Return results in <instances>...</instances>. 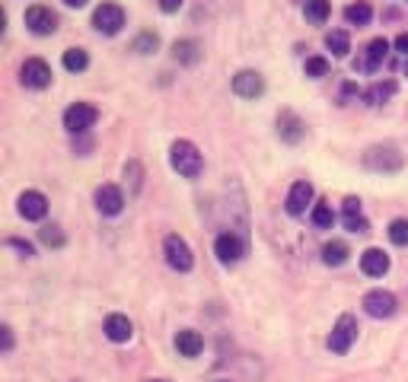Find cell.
Listing matches in <instances>:
<instances>
[{
	"instance_id": "1",
	"label": "cell",
	"mask_w": 408,
	"mask_h": 382,
	"mask_svg": "<svg viewBox=\"0 0 408 382\" xmlns=\"http://www.w3.org/2000/svg\"><path fill=\"white\" fill-rule=\"evenodd\" d=\"M169 166L179 175H185V179H198L204 172V156L192 140H175L173 150H169Z\"/></svg>"
},
{
	"instance_id": "2",
	"label": "cell",
	"mask_w": 408,
	"mask_h": 382,
	"mask_svg": "<svg viewBox=\"0 0 408 382\" xmlns=\"http://www.w3.org/2000/svg\"><path fill=\"white\" fill-rule=\"evenodd\" d=\"M357 319L355 316H338V322L332 325V334H329V351L332 353H348L351 351V344L357 341Z\"/></svg>"
},
{
	"instance_id": "3",
	"label": "cell",
	"mask_w": 408,
	"mask_h": 382,
	"mask_svg": "<svg viewBox=\"0 0 408 382\" xmlns=\"http://www.w3.org/2000/svg\"><path fill=\"white\" fill-rule=\"evenodd\" d=\"M364 166L373 169V172H399L402 169V153L396 147H370L364 153Z\"/></svg>"
},
{
	"instance_id": "4",
	"label": "cell",
	"mask_w": 408,
	"mask_h": 382,
	"mask_svg": "<svg viewBox=\"0 0 408 382\" xmlns=\"http://www.w3.org/2000/svg\"><path fill=\"white\" fill-rule=\"evenodd\" d=\"M163 255H166V264L175 271H192L195 264V255L192 249H188V242L182 236H166V242H163Z\"/></svg>"
},
{
	"instance_id": "5",
	"label": "cell",
	"mask_w": 408,
	"mask_h": 382,
	"mask_svg": "<svg viewBox=\"0 0 408 382\" xmlns=\"http://www.w3.org/2000/svg\"><path fill=\"white\" fill-rule=\"evenodd\" d=\"M96 118H99L96 105H90V102H73V105L64 112V128L71 134H83L96 125Z\"/></svg>"
},
{
	"instance_id": "6",
	"label": "cell",
	"mask_w": 408,
	"mask_h": 382,
	"mask_svg": "<svg viewBox=\"0 0 408 382\" xmlns=\"http://www.w3.org/2000/svg\"><path fill=\"white\" fill-rule=\"evenodd\" d=\"M93 26H96L102 36H118L121 26H125V10L118 4H102L93 13Z\"/></svg>"
},
{
	"instance_id": "7",
	"label": "cell",
	"mask_w": 408,
	"mask_h": 382,
	"mask_svg": "<svg viewBox=\"0 0 408 382\" xmlns=\"http://www.w3.org/2000/svg\"><path fill=\"white\" fill-rule=\"evenodd\" d=\"M19 80H23V86H29V90H45V86L51 83V67L45 64L42 58H29L19 67Z\"/></svg>"
},
{
	"instance_id": "8",
	"label": "cell",
	"mask_w": 408,
	"mask_h": 382,
	"mask_svg": "<svg viewBox=\"0 0 408 382\" xmlns=\"http://www.w3.org/2000/svg\"><path fill=\"white\" fill-rule=\"evenodd\" d=\"M396 296H392L389 290H370L364 296V312L367 316H373V319H389V316H396Z\"/></svg>"
},
{
	"instance_id": "9",
	"label": "cell",
	"mask_w": 408,
	"mask_h": 382,
	"mask_svg": "<svg viewBox=\"0 0 408 382\" xmlns=\"http://www.w3.org/2000/svg\"><path fill=\"white\" fill-rule=\"evenodd\" d=\"M214 255L220 258V264H236L243 255H246V242H243L236 233H220L214 242Z\"/></svg>"
},
{
	"instance_id": "10",
	"label": "cell",
	"mask_w": 408,
	"mask_h": 382,
	"mask_svg": "<svg viewBox=\"0 0 408 382\" xmlns=\"http://www.w3.org/2000/svg\"><path fill=\"white\" fill-rule=\"evenodd\" d=\"M26 26H29V32H36V36H51V32L58 29V16H54L49 6H29V10H26Z\"/></svg>"
},
{
	"instance_id": "11",
	"label": "cell",
	"mask_w": 408,
	"mask_h": 382,
	"mask_svg": "<svg viewBox=\"0 0 408 382\" xmlns=\"http://www.w3.org/2000/svg\"><path fill=\"white\" fill-rule=\"evenodd\" d=\"M233 93L240 96V99H258V96L265 93L262 73H255V71H240V73L233 77Z\"/></svg>"
},
{
	"instance_id": "12",
	"label": "cell",
	"mask_w": 408,
	"mask_h": 382,
	"mask_svg": "<svg viewBox=\"0 0 408 382\" xmlns=\"http://www.w3.org/2000/svg\"><path fill=\"white\" fill-rule=\"evenodd\" d=\"M96 207H99V214H106V217L121 214V210H125V195H121V188L118 185H99L96 188Z\"/></svg>"
},
{
	"instance_id": "13",
	"label": "cell",
	"mask_w": 408,
	"mask_h": 382,
	"mask_svg": "<svg viewBox=\"0 0 408 382\" xmlns=\"http://www.w3.org/2000/svg\"><path fill=\"white\" fill-rule=\"evenodd\" d=\"M19 214H23L26 220H42V217L49 214V197H45L42 191H23V195H19Z\"/></svg>"
},
{
	"instance_id": "14",
	"label": "cell",
	"mask_w": 408,
	"mask_h": 382,
	"mask_svg": "<svg viewBox=\"0 0 408 382\" xmlns=\"http://www.w3.org/2000/svg\"><path fill=\"white\" fill-rule=\"evenodd\" d=\"M312 201V185L310 182H294L287 191V214L290 217H303L306 207H310Z\"/></svg>"
},
{
	"instance_id": "15",
	"label": "cell",
	"mask_w": 408,
	"mask_h": 382,
	"mask_svg": "<svg viewBox=\"0 0 408 382\" xmlns=\"http://www.w3.org/2000/svg\"><path fill=\"white\" fill-rule=\"evenodd\" d=\"M102 331H106V338L112 341V344H125V341H131L134 325H131V319H128V316H118V312H115V316L106 319Z\"/></svg>"
},
{
	"instance_id": "16",
	"label": "cell",
	"mask_w": 408,
	"mask_h": 382,
	"mask_svg": "<svg viewBox=\"0 0 408 382\" xmlns=\"http://www.w3.org/2000/svg\"><path fill=\"white\" fill-rule=\"evenodd\" d=\"M360 271H364L367 277H383L386 271H389V255H386L383 249H367L364 255H360Z\"/></svg>"
},
{
	"instance_id": "17",
	"label": "cell",
	"mask_w": 408,
	"mask_h": 382,
	"mask_svg": "<svg viewBox=\"0 0 408 382\" xmlns=\"http://www.w3.org/2000/svg\"><path fill=\"white\" fill-rule=\"evenodd\" d=\"M277 131H281V138L287 143H297L306 134V125L297 118L294 112H281V115H277Z\"/></svg>"
},
{
	"instance_id": "18",
	"label": "cell",
	"mask_w": 408,
	"mask_h": 382,
	"mask_svg": "<svg viewBox=\"0 0 408 382\" xmlns=\"http://www.w3.org/2000/svg\"><path fill=\"white\" fill-rule=\"evenodd\" d=\"M175 351L182 353V357H198V353L204 351V338L198 331H192V329H185V331H179L175 334Z\"/></svg>"
},
{
	"instance_id": "19",
	"label": "cell",
	"mask_w": 408,
	"mask_h": 382,
	"mask_svg": "<svg viewBox=\"0 0 408 382\" xmlns=\"http://www.w3.org/2000/svg\"><path fill=\"white\" fill-rule=\"evenodd\" d=\"M173 58L179 61V64H198L201 61V42H195V38H182V42L173 45Z\"/></svg>"
},
{
	"instance_id": "20",
	"label": "cell",
	"mask_w": 408,
	"mask_h": 382,
	"mask_svg": "<svg viewBox=\"0 0 408 382\" xmlns=\"http://www.w3.org/2000/svg\"><path fill=\"white\" fill-rule=\"evenodd\" d=\"M386 54H389V42H386V38H373V42L367 45V58L360 61V71H377Z\"/></svg>"
},
{
	"instance_id": "21",
	"label": "cell",
	"mask_w": 408,
	"mask_h": 382,
	"mask_svg": "<svg viewBox=\"0 0 408 382\" xmlns=\"http://www.w3.org/2000/svg\"><path fill=\"white\" fill-rule=\"evenodd\" d=\"M392 96H396V83H392V80H379V83H373L370 90L364 93V99L370 102V105H383V102L392 99Z\"/></svg>"
},
{
	"instance_id": "22",
	"label": "cell",
	"mask_w": 408,
	"mask_h": 382,
	"mask_svg": "<svg viewBox=\"0 0 408 382\" xmlns=\"http://www.w3.org/2000/svg\"><path fill=\"white\" fill-rule=\"evenodd\" d=\"M325 48H329L335 58H345V54L351 51V38H348V32L345 29H332L329 36H325Z\"/></svg>"
},
{
	"instance_id": "23",
	"label": "cell",
	"mask_w": 408,
	"mask_h": 382,
	"mask_svg": "<svg viewBox=\"0 0 408 382\" xmlns=\"http://www.w3.org/2000/svg\"><path fill=\"white\" fill-rule=\"evenodd\" d=\"M310 220H312V227L316 229H332V223H335V210H332V204H312Z\"/></svg>"
},
{
	"instance_id": "24",
	"label": "cell",
	"mask_w": 408,
	"mask_h": 382,
	"mask_svg": "<svg viewBox=\"0 0 408 382\" xmlns=\"http://www.w3.org/2000/svg\"><path fill=\"white\" fill-rule=\"evenodd\" d=\"M348 255H351V252H348V245H345V242H338V239H335V242H329V245H325V249H322V262H325V264H332V268H338V264H345V262H348Z\"/></svg>"
},
{
	"instance_id": "25",
	"label": "cell",
	"mask_w": 408,
	"mask_h": 382,
	"mask_svg": "<svg viewBox=\"0 0 408 382\" xmlns=\"http://www.w3.org/2000/svg\"><path fill=\"white\" fill-rule=\"evenodd\" d=\"M329 10H332L329 0H306V6H303L306 19H310V23H316V26H322L325 19H329Z\"/></svg>"
},
{
	"instance_id": "26",
	"label": "cell",
	"mask_w": 408,
	"mask_h": 382,
	"mask_svg": "<svg viewBox=\"0 0 408 382\" xmlns=\"http://www.w3.org/2000/svg\"><path fill=\"white\" fill-rule=\"evenodd\" d=\"M86 64H90V58H86L83 48H67V51H64V67H67L71 73L86 71Z\"/></svg>"
},
{
	"instance_id": "27",
	"label": "cell",
	"mask_w": 408,
	"mask_h": 382,
	"mask_svg": "<svg viewBox=\"0 0 408 382\" xmlns=\"http://www.w3.org/2000/svg\"><path fill=\"white\" fill-rule=\"evenodd\" d=\"M345 19H348L351 26H367L373 19V10L370 4H351L348 10H345Z\"/></svg>"
},
{
	"instance_id": "28",
	"label": "cell",
	"mask_w": 408,
	"mask_h": 382,
	"mask_svg": "<svg viewBox=\"0 0 408 382\" xmlns=\"http://www.w3.org/2000/svg\"><path fill=\"white\" fill-rule=\"evenodd\" d=\"M386 233H389L392 245H408V220H392Z\"/></svg>"
},
{
	"instance_id": "29",
	"label": "cell",
	"mask_w": 408,
	"mask_h": 382,
	"mask_svg": "<svg viewBox=\"0 0 408 382\" xmlns=\"http://www.w3.org/2000/svg\"><path fill=\"white\" fill-rule=\"evenodd\" d=\"M303 71H306V77L319 80V77H325V73H329V61L319 58V54H316V58H306V67H303Z\"/></svg>"
},
{
	"instance_id": "30",
	"label": "cell",
	"mask_w": 408,
	"mask_h": 382,
	"mask_svg": "<svg viewBox=\"0 0 408 382\" xmlns=\"http://www.w3.org/2000/svg\"><path fill=\"white\" fill-rule=\"evenodd\" d=\"M39 239H42L45 245H51V249H61V245H64V233H61V227H42L39 229Z\"/></svg>"
},
{
	"instance_id": "31",
	"label": "cell",
	"mask_w": 408,
	"mask_h": 382,
	"mask_svg": "<svg viewBox=\"0 0 408 382\" xmlns=\"http://www.w3.org/2000/svg\"><path fill=\"white\" fill-rule=\"evenodd\" d=\"M345 227L351 233H370V223L364 220V214H345Z\"/></svg>"
},
{
	"instance_id": "32",
	"label": "cell",
	"mask_w": 408,
	"mask_h": 382,
	"mask_svg": "<svg viewBox=\"0 0 408 382\" xmlns=\"http://www.w3.org/2000/svg\"><path fill=\"white\" fill-rule=\"evenodd\" d=\"M156 45H160V38H156L153 32H147V36H141L138 42H134V51H141V54H151V51H156Z\"/></svg>"
},
{
	"instance_id": "33",
	"label": "cell",
	"mask_w": 408,
	"mask_h": 382,
	"mask_svg": "<svg viewBox=\"0 0 408 382\" xmlns=\"http://www.w3.org/2000/svg\"><path fill=\"white\" fill-rule=\"evenodd\" d=\"M6 245H10V249H19L26 258L32 255V245H29V242H23V239H6Z\"/></svg>"
},
{
	"instance_id": "34",
	"label": "cell",
	"mask_w": 408,
	"mask_h": 382,
	"mask_svg": "<svg viewBox=\"0 0 408 382\" xmlns=\"http://www.w3.org/2000/svg\"><path fill=\"white\" fill-rule=\"evenodd\" d=\"M185 4V0H160V6H163V13H175L179 6Z\"/></svg>"
},
{
	"instance_id": "35",
	"label": "cell",
	"mask_w": 408,
	"mask_h": 382,
	"mask_svg": "<svg viewBox=\"0 0 408 382\" xmlns=\"http://www.w3.org/2000/svg\"><path fill=\"white\" fill-rule=\"evenodd\" d=\"M392 45H396V51H399V54H405V58H408V32H402V36H399Z\"/></svg>"
},
{
	"instance_id": "36",
	"label": "cell",
	"mask_w": 408,
	"mask_h": 382,
	"mask_svg": "<svg viewBox=\"0 0 408 382\" xmlns=\"http://www.w3.org/2000/svg\"><path fill=\"white\" fill-rule=\"evenodd\" d=\"M0 331H4V353H10L13 351V331H10V325H4Z\"/></svg>"
},
{
	"instance_id": "37",
	"label": "cell",
	"mask_w": 408,
	"mask_h": 382,
	"mask_svg": "<svg viewBox=\"0 0 408 382\" xmlns=\"http://www.w3.org/2000/svg\"><path fill=\"white\" fill-rule=\"evenodd\" d=\"M67 6H86V0H64Z\"/></svg>"
},
{
	"instance_id": "38",
	"label": "cell",
	"mask_w": 408,
	"mask_h": 382,
	"mask_svg": "<svg viewBox=\"0 0 408 382\" xmlns=\"http://www.w3.org/2000/svg\"><path fill=\"white\" fill-rule=\"evenodd\" d=\"M402 71H405V77H408V58H405V64H402Z\"/></svg>"
},
{
	"instance_id": "39",
	"label": "cell",
	"mask_w": 408,
	"mask_h": 382,
	"mask_svg": "<svg viewBox=\"0 0 408 382\" xmlns=\"http://www.w3.org/2000/svg\"><path fill=\"white\" fill-rule=\"evenodd\" d=\"M151 382H169V379H151Z\"/></svg>"
},
{
	"instance_id": "40",
	"label": "cell",
	"mask_w": 408,
	"mask_h": 382,
	"mask_svg": "<svg viewBox=\"0 0 408 382\" xmlns=\"http://www.w3.org/2000/svg\"><path fill=\"white\" fill-rule=\"evenodd\" d=\"M217 382H230V379H217Z\"/></svg>"
}]
</instances>
